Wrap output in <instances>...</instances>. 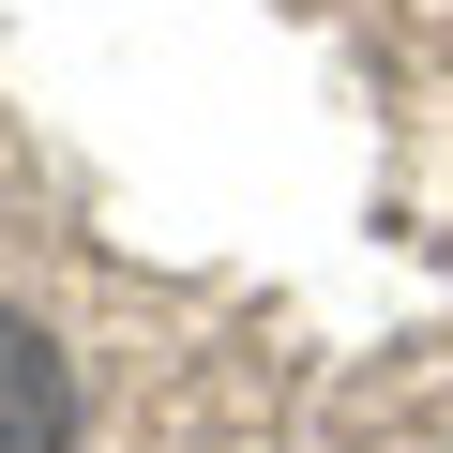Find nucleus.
Segmentation results:
<instances>
[{
  "label": "nucleus",
  "instance_id": "nucleus-1",
  "mask_svg": "<svg viewBox=\"0 0 453 453\" xmlns=\"http://www.w3.org/2000/svg\"><path fill=\"white\" fill-rule=\"evenodd\" d=\"M76 438V363L31 303H0V453H61Z\"/></svg>",
  "mask_w": 453,
  "mask_h": 453
}]
</instances>
